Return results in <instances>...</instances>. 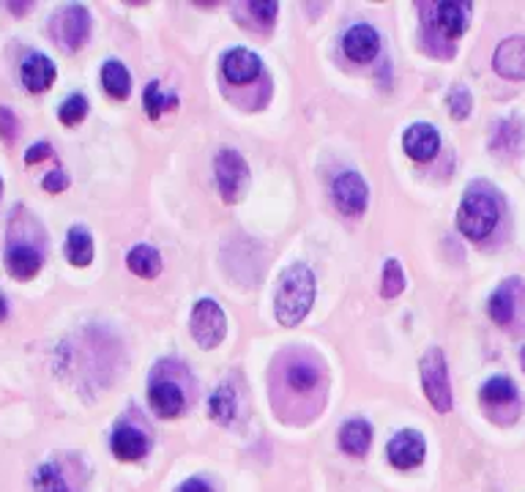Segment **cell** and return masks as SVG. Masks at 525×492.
Here are the masks:
<instances>
[{"instance_id": "cell-20", "label": "cell", "mask_w": 525, "mask_h": 492, "mask_svg": "<svg viewBox=\"0 0 525 492\" xmlns=\"http://www.w3.org/2000/svg\"><path fill=\"white\" fill-rule=\"evenodd\" d=\"M102 85L112 99H121V101L131 93V77H129L126 66L118 61H107L102 66Z\"/></svg>"}, {"instance_id": "cell-24", "label": "cell", "mask_w": 525, "mask_h": 492, "mask_svg": "<svg viewBox=\"0 0 525 492\" xmlns=\"http://www.w3.org/2000/svg\"><path fill=\"white\" fill-rule=\"evenodd\" d=\"M209 410H211V419H214V421L230 424L233 416H236V391H233L230 386H219V389L211 394Z\"/></svg>"}, {"instance_id": "cell-12", "label": "cell", "mask_w": 525, "mask_h": 492, "mask_svg": "<svg viewBox=\"0 0 525 492\" xmlns=\"http://www.w3.org/2000/svg\"><path fill=\"white\" fill-rule=\"evenodd\" d=\"M435 28L446 36V39H460L468 28V17H471V4H454V0H446V4H435Z\"/></svg>"}, {"instance_id": "cell-27", "label": "cell", "mask_w": 525, "mask_h": 492, "mask_svg": "<svg viewBox=\"0 0 525 492\" xmlns=\"http://www.w3.org/2000/svg\"><path fill=\"white\" fill-rule=\"evenodd\" d=\"M145 112L151 115V118H159L164 110H172V107H179V99L175 96H164L161 93V88H159V82H151L148 88H145Z\"/></svg>"}, {"instance_id": "cell-8", "label": "cell", "mask_w": 525, "mask_h": 492, "mask_svg": "<svg viewBox=\"0 0 525 492\" xmlns=\"http://www.w3.org/2000/svg\"><path fill=\"white\" fill-rule=\"evenodd\" d=\"M424 438L416 429H403L389 440V462L400 470H411L424 459Z\"/></svg>"}, {"instance_id": "cell-9", "label": "cell", "mask_w": 525, "mask_h": 492, "mask_svg": "<svg viewBox=\"0 0 525 492\" xmlns=\"http://www.w3.org/2000/svg\"><path fill=\"white\" fill-rule=\"evenodd\" d=\"M492 66L506 80H525V36H511L501 42Z\"/></svg>"}, {"instance_id": "cell-10", "label": "cell", "mask_w": 525, "mask_h": 492, "mask_svg": "<svg viewBox=\"0 0 525 492\" xmlns=\"http://www.w3.org/2000/svg\"><path fill=\"white\" fill-rule=\"evenodd\" d=\"M342 47H345V55H347L350 61L367 63V61H373V58L378 55L381 39H378V34H375L370 25H354V28L345 34Z\"/></svg>"}, {"instance_id": "cell-5", "label": "cell", "mask_w": 525, "mask_h": 492, "mask_svg": "<svg viewBox=\"0 0 525 492\" xmlns=\"http://www.w3.org/2000/svg\"><path fill=\"white\" fill-rule=\"evenodd\" d=\"M190 328H192V337L198 340V345H203V348H217L222 340H225V312H222V306L217 304V301H211V298H203V301H198L195 304V309H192V323H190Z\"/></svg>"}, {"instance_id": "cell-19", "label": "cell", "mask_w": 525, "mask_h": 492, "mask_svg": "<svg viewBox=\"0 0 525 492\" xmlns=\"http://www.w3.org/2000/svg\"><path fill=\"white\" fill-rule=\"evenodd\" d=\"M520 287V282L517 279H509L506 285H501L495 293H492V298H490V317L495 320V323H501V325H506V323H511V317H514V309H517V301H514V290Z\"/></svg>"}, {"instance_id": "cell-36", "label": "cell", "mask_w": 525, "mask_h": 492, "mask_svg": "<svg viewBox=\"0 0 525 492\" xmlns=\"http://www.w3.org/2000/svg\"><path fill=\"white\" fill-rule=\"evenodd\" d=\"M179 492H211V487L203 478H190L179 487Z\"/></svg>"}, {"instance_id": "cell-28", "label": "cell", "mask_w": 525, "mask_h": 492, "mask_svg": "<svg viewBox=\"0 0 525 492\" xmlns=\"http://www.w3.org/2000/svg\"><path fill=\"white\" fill-rule=\"evenodd\" d=\"M403 287H405V274H403V265H400V260H386V265H384V287H381V293H384V298H394V295H400L403 293Z\"/></svg>"}, {"instance_id": "cell-1", "label": "cell", "mask_w": 525, "mask_h": 492, "mask_svg": "<svg viewBox=\"0 0 525 492\" xmlns=\"http://www.w3.org/2000/svg\"><path fill=\"white\" fill-rule=\"evenodd\" d=\"M312 301H315V276H312V271L301 263L290 265L282 274L279 287H277V298H274L277 320L282 325H298L306 317Z\"/></svg>"}, {"instance_id": "cell-17", "label": "cell", "mask_w": 525, "mask_h": 492, "mask_svg": "<svg viewBox=\"0 0 525 492\" xmlns=\"http://www.w3.org/2000/svg\"><path fill=\"white\" fill-rule=\"evenodd\" d=\"M42 252L31 244H15L6 252V268L17 276V279H31L42 271Z\"/></svg>"}, {"instance_id": "cell-38", "label": "cell", "mask_w": 525, "mask_h": 492, "mask_svg": "<svg viewBox=\"0 0 525 492\" xmlns=\"http://www.w3.org/2000/svg\"><path fill=\"white\" fill-rule=\"evenodd\" d=\"M520 359H522V370H525V348H522V353H520Z\"/></svg>"}, {"instance_id": "cell-16", "label": "cell", "mask_w": 525, "mask_h": 492, "mask_svg": "<svg viewBox=\"0 0 525 492\" xmlns=\"http://www.w3.org/2000/svg\"><path fill=\"white\" fill-rule=\"evenodd\" d=\"M23 82H25V88L31 91V93H42V91H47L53 82H55V63L47 58V55H28L25 58V63H23Z\"/></svg>"}, {"instance_id": "cell-32", "label": "cell", "mask_w": 525, "mask_h": 492, "mask_svg": "<svg viewBox=\"0 0 525 492\" xmlns=\"http://www.w3.org/2000/svg\"><path fill=\"white\" fill-rule=\"evenodd\" d=\"M0 137H4L6 142H15L17 140V118L12 110L0 107Z\"/></svg>"}, {"instance_id": "cell-25", "label": "cell", "mask_w": 525, "mask_h": 492, "mask_svg": "<svg viewBox=\"0 0 525 492\" xmlns=\"http://www.w3.org/2000/svg\"><path fill=\"white\" fill-rule=\"evenodd\" d=\"M317 381H320V372H317V367H312V364L298 362V364H290V367H287V383H290L293 391H309V389L317 386Z\"/></svg>"}, {"instance_id": "cell-2", "label": "cell", "mask_w": 525, "mask_h": 492, "mask_svg": "<svg viewBox=\"0 0 525 492\" xmlns=\"http://www.w3.org/2000/svg\"><path fill=\"white\" fill-rule=\"evenodd\" d=\"M498 225V203L490 192H476L471 189L457 211V227L462 236H468L471 241H481L487 238Z\"/></svg>"}, {"instance_id": "cell-22", "label": "cell", "mask_w": 525, "mask_h": 492, "mask_svg": "<svg viewBox=\"0 0 525 492\" xmlns=\"http://www.w3.org/2000/svg\"><path fill=\"white\" fill-rule=\"evenodd\" d=\"M126 265H129L137 276L153 279V276H159V271H161V257H159V252L151 249V246H134V249L129 252V257H126Z\"/></svg>"}, {"instance_id": "cell-13", "label": "cell", "mask_w": 525, "mask_h": 492, "mask_svg": "<svg viewBox=\"0 0 525 492\" xmlns=\"http://www.w3.org/2000/svg\"><path fill=\"white\" fill-rule=\"evenodd\" d=\"M260 69H263L260 58H258L252 50H244V47H236V50H230V53L222 58V74H225L230 82H236V85L255 80V77L260 74Z\"/></svg>"}, {"instance_id": "cell-26", "label": "cell", "mask_w": 525, "mask_h": 492, "mask_svg": "<svg viewBox=\"0 0 525 492\" xmlns=\"http://www.w3.org/2000/svg\"><path fill=\"white\" fill-rule=\"evenodd\" d=\"M34 487L36 492H69V484L66 478L61 476V470L55 465H42L34 476Z\"/></svg>"}, {"instance_id": "cell-33", "label": "cell", "mask_w": 525, "mask_h": 492, "mask_svg": "<svg viewBox=\"0 0 525 492\" xmlns=\"http://www.w3.org/2000/svg\"><path fill=\"white\" fill-rule=\"evenodd\" d=\"M244 9H249V12H255L258 14V20H266V23H274V17H277V4L274 0H266V4H247Z\"/></svg>"}, {"instance_id": "cell-31", "label": "cell", "mask_w": 525, "mask_h": 492, "mask_svg": "<svg viewBox=\"0 0 525 492\" xmlns=\"http://www.w3.org/2000/svg\"><path fill=\"white\" fill-rule=\"evenodd\" d=\"M498 131H501V134H503V131L520 134V126H517L514 121H506V123H498ZM517 145H520V137H495V140H492V148H495L498 153H514Z\"/></svg>"}, {"instance_id": "cell-39", "label": "cell", "mask_w": 525, "mask_h": 492, "mask_svg": "<svg viewBox=\"0 0 525 492\" xmlns=\"http://www.w3.org/2000/svg\"><path fill=\"white\" fill-rule=\"evenodd\" d=\"M0 192H4V181H0Z\"/></svg>"}, {"instance_id": "cell-15", "label": "cell", "mask_w": 525, "mask_h": 492, "mask_svg": "<svg viewBox=\"0 0 525 492\" xmlns=\"http://www.w3.org/2000/svg\"><path fill=\"white\" fill-rule=\"evenodd\" d=\"M110 446H112V454L123 462H134L148 454V438L137 427H129V424L115 427Z\"/></svg>"}, {"instance_id": "cell-29", "label": "cell", "mask_w": 525, "mask_h": 492, "mask_svg": "<svg viewBox=\"0 0 525 492\" xmlns=\"http://www.w3.org/2000/svg\"><path fill=\"white\" fill-rule=\"evenodd\" d=\"M85 115H88V101H85V96H80V93L69 96V99L61 104V110H58V118H61V123H66V126H77Z\"/></svg>"}, {"instance_id": "cell-30", "label": "cell", "mask_w": 525, "mask_h": 492, "mask_svg": "<svg viewBox=\"0 0 525 492\" xmlns=\"http://www.w3.org/2000/svg\"><path fill=\"white\" fill-rule=\"evenodd\" d=\"M449 112H452V118H457V121H462V118L471 112V93H468V88L457 85V88L449 93Z\"/></svg>"}, {"instance_id": "cell-35", "label": "cell", "mask_w": 525, "mask_h": 492, "mask_svg": "<svg viewBox=\"0 0 525 492\" xmlns=\"http://www.w3.org/2000/svg\"><path fill=\"white\" fill-rule=\"evenodd\" d=\"M50 156H53V148H50L47 142H36V145L25 153V161H28V164H36V161L50 159Z\"/></svg>"}, {"instance_id": "cell-23", "label": "cell", "mask_w": 525, "mask_h": 492, "mask_svg": "<svg viewBox=\"0 0 525 492\" xmlns=\"http://www.w3.org/2000/svg\"><path fill=\"white\" fill-rule=\"evenodd\" d=\"M517 400V389L509 378H490L481 386V402L484 405H509Z\"/></svg>"}, {"instance_id": "cell-18", "label": "cell", "mask_w": 525, "mask_h": 492, "mask_svg": "<svg viewBox=\"0 0 525 492\" xmlns=\"http://www.w3.org/2000/svg\"><path fill=\"white\" fill-rule=\"evenodd\" d=\"M339 446L354 454V457H362L370 451L373 446V427L362 419H354V421H345L342 429H339Z\"/></svg>"}, {"instance_id": "cell-14", "label": "cell", "mask_w": 525, "mask_h": 492, "mask_svg": "<svg viewBox=\"0 0 525 492\" xmlns=\"http://www.w3.org/2000/svg\"><path fill=\"white\" fill-rule=\"evenodd\" d=\"M403 145H405V153L416 161H430L438 148H441V137L438 131L430 126V123H416L405 131L403 137Z\"/></svg>"}, {"instance_id": "cell-11", "label": "cell", "mask_w": 525, "mask_h": 492, "mask_svg": "<svg viewBox=\"0 0 525 492\" xmlns=\"http://www.w3.org/2000/svg\"><path fill=\"white\" fill-rule=\"evenodd\" d=\"M148 402H151V408H153L161 419H175V416H181V410H184V405H187V397H184V391H181L179 383L159 381V383L151 386Z\"/></svg>"}, {"instance_id": "cell-34", "label": "cell", "mask_w": 525, "mask_h": 492, "mask_svg": "<svg viewBox=\"0 0 525 492\" xmlns=\"http://www.w3.org/2000/svg\"><path fill=\"white\" fill-rule=\"evenodd\" d=\"M66 187H69V178H66V173H63V170H55V173H50V176L44 178V189H47V192H53V195L63 192Z\"/></svg>"}, {"instance_id": "cell-3", "label": "cell", "mask_w": 525, "mask_h": 492, "mask_svg": "<svg viewBox=\"0 0 525 492\" xmlns=\"http://www.w3.org/2000/svg\"><path fill=\"white\" fill-rule=\"evenodd\" d=\"M419 372H422V386H424L430 405L438 413H449L452 410V386H449V370H446L443 351H438V348L427 351L422 356Z\"/></svg>"}, {"instance_id": "cell-21", "label": "cell", "mask_w": 525, "mask_h": 492, "mask_svg": "<svg viewBox=\"0 0 525 492\" xmlns=\"http://www.w3.org/2000/svg\"><path fill=\"white\" fill-rule=\"evenodd\" d=\"M66 257L72 265H88L93 260V238L85 227H72L66 238Z\"/></svg>"}, {"instance_id": "cell-4", "label": "cell", "mask_w": 525, "mask_h": 492, "mask_svg": "<svg viewBox=\"0 0 525 492\" xmlns=\"http://www.w3.org/2000/svg\"><path fill=\"white\" fill-rule=\"evenodd\" d=\"M50 31H53V39H55V44H58L61 50L74 53V50H80V47L88 42V34H91V14H88L83 6L72 4V6L61 9V12L53 17Z\"/></svg>"}, {"instance_id": "cell-7", "label": "cell", "mask_w": 525, "mask_h": 492, "mask_svg": "<svg viewBox=\"0 0 525 492\" xmlns=\"http://www.w3.org/2000/svg\"><path fill=\"white\" fill-rule=\"evenodd\" d=\"M334 200H336L342 214L356 217V214H362L367 208L370 189H367V184H365V178L359 173H342L334 181Z\"/></svg>"}, {"instance_id": "cell-37", "label": "cell", "mask_w": 525, "mask_h": 492, "mask_svg": "<svg viewBox=\"0 0 525 492\" xmlns=\"http://www.w3.org/2000/svg\"><path fill=\"white\" fill-rule=\"evenodd\" d=\"M6 314H9V304L4 295H0V320H6Z\"/></svg>"}, {"instance_id": "cell-6", "label": "cell", "mask_w": 525, "mask_h": 492, "mask_svg": "<svg viewBox=\"0 0 525 492\" xmlns=\"http://www.w3.org/2000/svg\"><path fill=\"white\" fill-rule=\"evenodd\" d=\"M214 170H217V184H219V192H222L225 203H236L241 198L247 176H249L247 161L233 148H222L214 159Z\"/></svg>"}]
</instances>
